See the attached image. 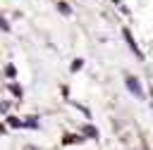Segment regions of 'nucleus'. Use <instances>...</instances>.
Masks as SVG:
<instances>
[{
  "mask_svg": "<svg viewBox=\"0 0 153 150\" xmlns=\"http://www.w3.org/2000/svg\"><path fill=\"white\" fill-rule=\"evenodd\" d=\"M124 83H127V88L134 98H143V86L139 83V79L134 74H124Z\"/></svg>",
  "mask_w": 153,
  "mask_h": 150,
  "instance_id": "obj_1",
  "label": "nucleus"
},
{
  "mask_svg": "<svg viewBox=\"0 0 153 150\" xmlns=\"http://www.w3.org/2000/svg\"><path fill=\"white\" fill-rule=\"evenodd\" d=\"M122 36H124V40H127V45H129V50L134 52V57H136V60H143V52L139 50V45H136V40L131 38V31H129V29H124V31H122Z\"/></svg>",
  "mask_w": 153,
  "mask_h": 150,
  "instance_id": "obj_2",
  "label": "nucleus"
},
{
  "mask_svg": "<svg viewBox=\"0 0 153 150\" xmlns=\"http://www.w3.org/2000/svg\"><path fill=\"white\" fill-rule=\"evenodd\" d=\"M81 67H84V60H81V57H76V60L72 62V71H79Z\"/></svg>",
  "mask_w": 153,
  "mask_h": 150,
  "instance_id": "obj_3",
  "label": "nucleus"
},
{
  "mask_svg": "<svg viewBox=\"0 0 153 150\" xmlns=\"http://www.w3.org/2000/svg\"><path fill=\"white\" fill-rule=\"evenodd\" d=\"M5 74H7L10 79H14V76H17V69H14V64H7V67H5Z\"/></svg>",
  "mask_w": 153,
  "mask_h": 150,
  "instance_id": "obj_4",
  "label": "nucleus"
},
{
  "mask_svg": "<svg viewBox=\"0 0 153 150\" xmlns=\"http://www.w3.org/2000/svg\"><path fill=\"white\" fill-rule=\"evenodd\" d=\"M7 121H10V126H14V129H22V126H24V121H19L17 117H10Z\"/></svg>",
  "mask_w": 153,
  "mask_h": 150,
  "instance_id": "obj_5",
  "label": "nucleus"
},
{
  "mask_svg": "<svg viewBox=\"0 0 153 150\" xmlns=\"http://www.w3.org/2000/svg\"><path fill=\"white\" fill-rule=\"evenodd\" d=\"M84 133H88L91 138H98V131H96V126H91V124H88V126L84 129Z\"/></svg>",
  "mask_w": 153,
  "mask_h": 150,
  "instance_id": "obj_6",
  "label": "nucleus"
},
{
  "mask_svg": "<svg viewBox=\"0 0 153 150\" xmlns=\"http://www.w3.org/2000/svg\"><path fill=\"white\" fill-rule=\"evenodd\" d=\"M0 29H2L5 33H10V24L5 21V17H2V14H0Z\"/></svg>",
  "mask_w": 153,
  "mask_h": 150,
  "instance_id": "obj_7",
  "label": "nucleus"
},
{
  "mask_svg": "<svg viewBox=\"0 0 153 150\" xmlns=\"http://www.w3.org/2000/svg\"><path fill=\"white\" fill-rule=\"evenodd\" d=\"M57 10H60L62 14H69V5H65V2H60V5H57Z\"/></svg>",
  "mask_w": 153,
  "mask_h": 150,
  "instance_id": "obj_8",
  "label": "nucleus"
},
{
  "mask_svg": "<svg viewBox=\"0 0 153 150\" xmlns=\"http://www.w3.org/2000/svg\"><path fill=\"white\" fill-rule=\"evenodd\" d=\"M10 90H12V95H17V98H22V88H19V86H17V83H14V86H12V88H10Z\"/></svg>",
  "mask_w": 153,
  "mask_h": 150,
  "instance_id": "obj_9",
  "label": "nucleus"
},
{
  "mask_svg": "<svg viewBox=\"0 0 153 150\" xmlns=\"http://www.w3.org/2000/svg\"><path fill=\"white\" fill-rule=\"evenodd\" d=\"M151 102H153V90H151Z\"/></svg>",
  "mask_w": 153,
  "mask_h": 150,
  "instance_id": "obj_10",
  "label": "nucleus"
},
{
  "mask_svg": "<svg viewBox=\"0 0 153 150\" xmlns=\"http://www.w3.org/2000/svg\"><path fill=\"white\" fill-rule=\"evenodd\" d=\"M0 129H2V126H0Z\"/></svg>",
  "mask_w": 153,
  "mask_h": 150,
  "instance_id": "obj_11",
  "label": "nucleus"
}]
</instances>
